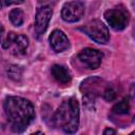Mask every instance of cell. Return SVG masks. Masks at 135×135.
Wrapping results in <instances>:
<instances>
[{"instance_id": "obj_1", "label": "cell", "mask_w": 135, "mask_h": 135, "mask_svg": "<svg viewBox=\"0 0 135 135\" xmlns=\"http://www.w3.org/2000/svg\"><path fill=\"white\" fill-rule=\"evenodd\" d=\"M3 109L15 133H22L35 118L33 103L23 97H6L3 102Z\"/></svg>"}, {"instance_id": "obj_2", "label": "cell", "mask_w": 135, "mask_h": 135, "mask_svg": "<svg viewBox=\"0 0 135 135\" xmlns=\"http://www.w3.org/2000/svg\"><path fill=\"white\" fill-rule=\"evenodd\" d=\"M52 123L68 134L75 133L79 127V104L77 99L71 97L62 101L52 117Z\"/></svg>"}, {"instance_id": "obj_3", "label": "cell", "mask_w": 135, "mask_h": 135, "mask_svg": "<svg viewBox=\"0 0 135 135\" xmlns=\"http://www.w3.org/2000/svg\"><path fill=\"white\" fill-rule=\"evenodd\" d=\"M79 30L97 43L105 44L110 40L109 28L100 20L97 19L91 20L88 23H85L83 26H81Z\"/></svg>"}, {"instance_id": "obj_4", "label": "cell", "mask_w": 135, "mask_h": 135, "mask_svg": "<svg viewBox=\"0 0 135 135\" xmlns=\"http://www.w3.org/2000/svg\"><path fill=\"white\" fill-rule=\"evenodd\" d=\"M104 19L114 31H122L129 24L130 15L123 6H116L105 11Z\"/></svg>"}, {"instance_id": "obj_5", "label": "cell", "mask_w": 135, "mask_h": 135, "mask_svg": "<svg viewBox=\"0 0 135 135\" xmlns=\"http://www.w3.org/2000/svg\"><path fill=\"white\" fill-rule=\"evenodd\" d=\"M2 46L15 56H22L25 54L28 46V39L25 35L11 32L7 34Z\"/></svg>"}, {"instance_id": "obj_6", "label": "cell", "mask_w": 135, "mask_h": 135, "mask_svg": "<svg viewBox=\"0 0 135 135\" xmlns=\"http://www.w3.org/2000/svg\"><path fill=\"white\" fill-rule=\"evenodd\" d=\"M103 80L97 77L88 78L81 83L80 90L83 94V103L86 107H93L96 97L99 95Z\"/></svg>"}, {"instance_id": "obj_7", "label": "cell", "mask_w": 135, "mask_h": 135, "mask_svg": "<svg viewBox=\"0 0 135 135\" xmlns=\"http://www.w3.org/2000/svg\"><path fill=\"white\" fill-rule=\"evenodd\" d=\"M84 14V4L80 0L66 2L61 9V17L65 22H76L82 18Z\"/></svg>"}, {"instance_id": "obj_8", "label": "cell", "mask_w": 135, "mask_h": 135, "mask_svg": "<svg viewBox=\"0 0 135 135\" xmlns=\"http://www.w3.org/2000/svg\"><path fill=\"white\" fill-rule=\"evenodd\" d=\"M102 57L103 55L101 52H99L98 50L92 49V47H85L81 50L80 53L78 54L79 61L86 69H90V70H95L99 68V65L101 64Z\"/></svg>"}, {"instance_id": "obj_9", "label": "cell", "mask_w": 135, "mask_h": 135, "mask_svg": "<svg viewBox=\"0 0 135 135\" xmlns=\"http://www.w3.org/2000/svg\"><path fill=\"white\" fill-rule=\"evenodd\" d=\"M52 15L53 11L49 5H42L37 8L35 16V33L37 38H40L46 31Z\"/></svg>"}, {"instance_id": "obj_10", "label": "cell", "mask_w": 135, "mask_h": 135, "mask_svg": "<svg viewBox=\"0 0 135 135\" xmlns=\"http://www.w3.org/2000/svg\"><path fill=\"white\" fill-rule=\"evenodd\" d=\"M50 44L52 49L57 53H61L70 47L69 38L60 30H54L52 32L50 36Z\"/></svg>"}, {"instance_id": "obj_11", "label": "cell", "mask_w": 135, "mask_h": 135, "mask_svg": "<svg viewBox=\"0 0 135 135\" xmlns=\"http://www.w3.org/2000/svg\"><path fill=\"white\" fill-rule=\"evenodd\" d=\"M51 73L53 77L56 79V81H58L61 84H68L72 79L70 71L65 66L60 64H54L51 69Z\"/></svg>"}, {"instance_id": "obj_12", "label": "cell", "mask_w": 135, "mask_h": 135, "mask_svg": "<svg viewBox=\"0 0 135 135\" xmlns=\"http://www.w3.org/2000/svg\"><path fill=\"white\" fill-rule=\"evenodd\" d=\"M8 18L13 25L20 26V25H22V23L24 21V14H23L22 9H20V8H13L8 13Z\"/></svg>"}, {"instance_id": "obj_13", "label": "cell", "mask_w": 135, "mask_h": 135, "mask_svg": "<svg viewBox=\"0 0 135 135\" xmlns=\"http://www.w3.org/2000/svg\"><path fill=\"white\" fill-rule=\"evenodd\" d=\"M113 113L116 115H126L129 113L130 111V101L128 98H123L121 101L117 102L113 109H112Z\"/></svg>"}, {"instance_id": "obj_14", "label": "cell", "mask_w": 135, "mask_h": 135, "mask_svg": "<svg viewBox=\"0 0 135 135\" xmlns=\"http://www.w3.org/2000/svg\"><path fill=\"white\" fill-rule=\"evenodd\" d=\"M7 75L14 81H20L22 77V69L19 65H11L7 70Z\"/></svg>"}, {"instance_id": "obj_15", "label": "cell", "mask_w": 135, "mask_h": 135, "mask_svg": "<svg viewBox=\"0 0 135 135\" xmlns=\"http://www.w3.org/2000/svg\"><path fill=\"white\" fill-rule=\"evenodd\" d=\"M102 97L107 101H113L116 98V91L112 86L107 85L102 92Z\"/></svg>"}, {"instance_id": "obj_16", "label": "cell", "mask_w": 135, "mask_h": 135, "mask_svg": "<svg viewBox=\"0 0 135 135\" xmlns=\"http://www.w3.org/2000/svg\"><path fill=\"white\" fill-rule=\"evenodd\" d=\"M22 2L23 0H0V9L3 6H8L12 4H20Z\"/></svg>"}, {"instance_id": "obj_17", "label": "cell", "mask_w": 135, "mask_h": 135, "mask_svg": "<svg viewBox=\"0 0 135 135\" xmlns=\"http://www.w3.org/2000/svg\"><path fill=\"white\" fill-rule=\"evenodd\" d=\"M115 133H116V131L113 130V129H105L103 131V134L104 135H107V134H115Z\"/></svg>"}, {"instance_id": "obj_18", "label": "cell", "mask_w": 135, "mask_h": 135, "mask_svg": "<svg viewBox=\"0 0 135 135\" xmlns=\"http://www.w3.org/2000/svg\"><path fill=\"white\" fill-rule=\"evenodd\" d=\"M2 33H3V27H2V25L0 24V40H1V37H2Z\"/></svg>"}, {"instance_id": "obj_19", "label": "cell", "mask_w": 135, "mask_h": 135, "mask_svg": "<svg viewBox=\"0 0 135 135\" xmlns=\"http://www.w3.org/2000/svg\"><path fill=\"white\" fill-rule=\"evenodd\" d=\"M40 3H45V2H50V1H54V0H38Z\"/></svg>"}]
</instances>
